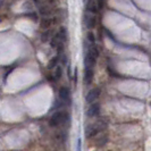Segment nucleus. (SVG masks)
Masks as SVG:
<instances>
[{
    "mask_svg": "<svg viewBox=\"0 0 151 151\" xmlns=\"http://www.w3.org/2000/svg\"><path fill=\"white\" fill-rule=\"evenodd\" d=\"M107 126H108V122L106 119H98L97 122L91 123L85 129V137L92 139V137L97 136L101 132H104L107 129Z\"/></svg>",
    "mask_w": 151,
    "mask_h": 151,
    "instance_id": "1",
    "label": "nucleus"
},
{
    "mask_svg": "<svg viewBox=\"0 0 151 151\" xmlns=\"http://www.w3.org/2000/svg\"><path fill=\"white\" fill-rule=\"evenodd\" d=\"M69 119V116L66 111H63V110H59V111H56L51 116L50 121H49V124L50 126L52 127H59V126H63L65 125L66 123Z\"/></svg>",
    "mask_w": 151,
    "mask_h": 151,
    "instance_id": "2",
    "label": "nucleus"
},
{
    "mask_svg": "<svg viewBox=\"0 0 151 151\" xmlns=\"http://www.w3.org/2000/svg\"><path fill=\"white\" fill-rule=\"evenodd\" d=\"M100 93H101V89H100V88H93L92 90L89 91L88 94H86V97H85L86 104H92V102H94V101L100 97Z\"/></svg>",
    "mask_w": 151,
    "mask_h": 151,
    "instance_id": "3",
    "label": "nucleus"
},
{
    "mask_svg": "<svg viewBox=\"0 0 151 151\" xmlns=\"http://www.w3.org/2000/svg\"><path fill=\"white\" fill-rule=\"evenodd\" d=\"M59 98L60 100L64 102V104H66V105H69L70 104V91L68 88L66 86H61L60 89H59Z\"/></svg>",
    "mask_w": 151,
    "mask_h": 151,
    "instance_id": "4",
    "label": "nucleus"
},
{
    "mask_svg": "<svg viewBox=\"0 0 151 151\" xmlns=\"http://www.w3.org/2000/svg\"><path fill=\"white\" fill-rule=\"evenodd\" d=\"M99 113H100V105H99L98 102H92L91 104V106L89 107V109L86 110V115H88V117H96V116H98Z\"/></svg>",
    "mask_w": 151,
    "mask_h": 151,
    "instance_id": "5",
    "label": "nucleus"
},
{
    "mask_svg": "<svg viewBox=\"0 0 151 151\" xmlns=\"http://www.w3.org/2000/svg\"><path fill=\"white\" fill-rule=\"evenodd\" d=\"M97 57L96 56H93L92 53H90L88 51L86 53V56H85V58H84V65H85V68H93L94 67V65H96V63H97Z\"/></svg>",
    "mask_w": 151,
    "mask_h": 151,
    "instance_id": "6",
    "label": "nucleus"
},
{
    "mask_svg": "<svg viewBox=\"0 0 151 151\" xmlns=\"http://www.w3.org/2000/svg\"><path fill=\"white\" fill-rule=\"evenodd\" d=\"M93 76H94L93 68H85V70H84V83L86 84V85L92 83Z\"/></svg>",
    "mask_w": 151,
    "mask_h": 151,
    "instance_id": "7",
    "label": "nucleus"
},
{
    "mask_svg": "<svg viewBox=\"0 0 151 151\" xmlns=\"http://www.w3.org/2000/svg\"><path fill=\"white\" fill-rule=\"evenodd\" d=\"M39 13L43 16V17H49V16L53 13L52 7H50V6H49V5H47V4L41 5V6L39 7Z\"/></svg>",
    "mask_w": 151,
    "mask_h": 151,
    "instance_id": "8",
    "label": "nucleus"
},
{
    "mask_svg": "<svg viewBox=\"0 0 151 151\" xmlns=\"http://www.w3.org/2000/svg\"><path fill=\"white\" fill-rule=\"evenodd\" d=\"M85 25H86V27L89 30L94 29L96 25H97V18H96V16H86L85 17Z\"/></svg>",
    "mask_w": 151,
    "mask_h": 151,
    "instance_id": "9",
    "label": "nucleus"
},
{
    "mask_svg": "<svg viewBox=\"0 0 151 151\" xmlns=\"http://www.w3.org/2000/svg\"><path fill=\"white\" fill-rule=\"evenodd\" d=\"M52 25H53L52 18L43 17V18H41V21H40V26H41V29H43V30H48V29H50Z\"/></svg>",
    "mask_w": 151,
    "mask_h": 151,
    "instance_id": "10",
    "label": "nucleus"
},
{
    "mask_svg": "<svg viewBox=\"0 0 151 151\" xmlns=\"http://www.w3.org/2000/svg\"><path fill=\"white\" fill-rule=\"evenodd\" d=\"M86 9L92 13V14H97L99 12V8L97 6V4H96V1H93V0H89L88 1V4H86Z\"/></svg>",
    "mask_w": 151,
    "mask_h": 151,
    "instance_id": "11",
    "label": "nucleus"
},
{
    "mask_svg": "<svg viewBox=\"0 0 151 151\" xmlns=\"http://www.w3.org/2000/svg\"><path fill=\"white\" fill-rule=\"evenodd\" d=\"M52 35H53V30L48 29V30H45V32L41 34V41H42V42L50 41V39L52 38Z\"/></svg>",
    "mask_w": 151,
    "mask_h": 151,
    "instance_id": "12",
    "label": "nucleus"
},
{
    "mask_svg": "<svg viewBox=\"0 0 151 151\" xmlns=\"http://www.w3.org/2000/svg\"><path fill=\"white\" fill-rule=\"evenodd\" d=\"M59 58H60V56L58 55V56H55V57H52L50 60H49V63H48V69H52V68H55L57 65H58V63H59Z\"/></svg>",
    "mask_w": 151,
    "mask_h": 151,
    "instance_id": "13",
    "label": "nucleus"
},
{
    "mask_svg": "<svg viewBox=\"0 0 151 151\" xmlns=\"http://www.w3.org/2000/svg\"><path fill=\"white\" fill-rule=\"evenodd\" d=\"M58 33V35H59V38L63 42H65L66 40H67V30H66V27H64V26H60L59 27V31L57 32Z\"/></svg>",
    "mask_w": 151,
    "mask_h": 151,
    "instance_id": "14",
    "label": "nucleus"
},
{
    "mask_svg": "<svg viewBox=\"0 0 151 151\" xmlns=\"http://www.w3.org/2000/svg\"><path fill=\"white\" fill-rule=\"evenodd\" d=\"M107 140H108V135L107 134L106 135H101L98 140L94 141V144L98 145V147H102V145H105L107 143Z\"/></svg>",
    "mask_w": 151,
    "mask_h": 151,
    "instance_id": "15",
    "label": "nucleus"
},
{
    "mask_svg": "<svg viewBox=\"0 0 151 151\" xmlns=\"http://www.w3.org/2000/svg\"><path fill=\"white\" fill-rule=\"evenodd\" d=\"M61 76H63V68H61L60 66H56V70H55V73H53V78H55V81L60 80Z\"/></svg>",
    "mask_w": 151,
    "mask_h": 151,
    "instance_id": "16",
    "label": "nucleus"
},
{
    "mask_svg": "<svg viewBox=\"0 0 151 151\" xmlns=\"http://www.w3.org/2000/svg\"><path fill=\"white\" fill-rule=\"evenodd\" d=\"M88 40L90 41L91 43H93V42L96 41V37H94V34H93L92 32H89V33H88Z\"/></svg>",
    "mask_w": 151,
    "mask_h": 151,
    "instance_id": "17",
    "label": "nucleus"
},
{
    "mask_svg": "<svg viewBox=\"0 0 151 151\" xmlns=\"http://www.w3.org/2000/svg\"><path fill=\"white\" fill-rule=\"evenodd\" d=\"M47 5H49L50 7H55L57 4H58V0H47V2H45Z\"/></svg>",
    "mask_w": 151,
    "mask_h": 151,
    "instance_id": "18",
    "label": "nucleus"
},
{
    "mask_svg": "<svg viewBox=\"0 0 151 151\" xmlns=\"http://www.w3.org/2000/svg\"><path fill=\"white\" fill-rule=\"evenodd\" d=\"M27 16H29V17H31V18H32V19H33L34 22H38V15H37L35 13H32V14H29Z\"/></svg>",
    "mask_w": 151,
    "mask_h": 151,
    "instance_id": "19",
    "label": "nucleus"
},
{
    "mask_svg": "<svg viewBox=\"0 0 151 151\" xmlns=\"http://www.w3.org/2000/svg\"><path fill=\"white\" fill-rule=\"evenodd\" d=\"M97 6H98L99 9H101V8L104 7V0H98V5Z\"/></svg>",
    "mask_w": 151,
    "mask_h": 151,
    "instance_id": "20",
    "label": "nucleus"
},
{
    "mask_svg": "<svg viewBox=\"0 0 151 151\" xmlns=\"http://www.w3.org/2000/svg\"><path fill=\"white\" fill-rule=\"evenodd\" d=\"M77 151H81V140L77 141Z\"/></svg>",
    "mask_w": 151,
    "mask_h": 151,
    "instance_id": "21",
    "label": "nucleus"
}]
</instances>
